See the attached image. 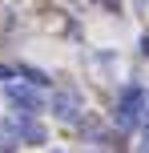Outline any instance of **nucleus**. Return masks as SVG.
<instances>
[{
    "instance_id": "f257e3e1",
    "label": "nucleus",
    "mask_w": 149,
    "mask_h": 153,
    "mask_svg": "<svg viewBox=\"0 0 149 153\" xmlns=\"http://www.w3.org/2000/svg\"><path fill=\"white\" fill-rule=\"evenodd\" d=\"M141 113H145V93L137 89V85H129V89L121 93V105H117V113H113V121H117V129H133V125L141 121Z\"/></svg>"
},
{
    "instance_id": "f03ea898",
    "label": "nucleus",
    "mask_w": 149,
    "mask_h": 153,
    "mask_svg": "<svg viewBox=\"0 0 149 153\" xmlns=\"http://www.w3.org/2000/svg\"><path fill=\"white\" fill-rule=\"evenodd\" d=\"M81 109H85V101H81L77 89L53 93V117H56V121H81Z\"/></svg>"
},
{
    "instance_id": "7ed1b4c3",
    "label": "nucleus",
    "mask_w": 149,
    "mask_h": 153,
    "mask_svg": "<svg viewBox=\"0 0 149 153\" xmlns=\"http://www.w3.org/2000/svg\"><path fill=\"white\" fill-rule=\"evenodd\" d=\"M8 101L20 105L24 113H40V109H44V97H40L36 89H28V85H20V81H8Z\"/></svg>"
},
{
    "instance_id": "20e7f679",
    "label": "nucleus",
    "mask_w": 149,
    "mask_h": 153,
    "mask_svg": "<svg viewBox=\"0 0 149 153\" xmlns=\"http://www.w3.org/2000/svg\"><path fill=\"white\" fill-rule=\"evenodd\" d=\"M16 133H20V141L24 145H44V125L40 121H32V117H20V121H16Z\"/></svg>"
},
{
    "instance_id": "39448f33",
    "label": "nucleus",
    "mask_w": 149,
    "mask_h": 153,
    "mask_svg": "<svg viewBox=\"0 0 149 153\" xmlns=\"http://www.w3.org/2000/svg\"><path fill=\"white\" fill-rule=\"evenodd\" d=\"M20 145V133H16V121H0V153H12Z\"/></svg>"
},
{
    "instance_id": "423d86ee",
    "label": "nucleus",
    "mask_w": 149,
    "mask_h": 153,
    "mask_svg": "<svg viewBox=\"0 0 149 153\" xmlns=\"http://www.w3.org/2000/svg\"><path fill=\"white\" fill-rule=\"evenodd\" d=\"M20 76H28L32 85H48V76L40 73V69H28V65H24V69H20Z\"/></svg>"
},
{
    "instance_id": "0eeeda50",
    "label": "nucleus",
    "mask_w": 149,
    "mask_h": 153,
    "mask_svg": "<svg viewBox=\"0 0 149 153\" xmlns=\"http://www.w3.org/2000/svg\"><path fill=\"white\" fill-rule=\"evenodd\" d=\"M93 4H105L109 12H121V0H93Z\"/></svg>"
},
{
    "instance_id": "6e6552de",
    "label": "nucleus",
    "mask_w": 149,
    "mask_h": 153,
    "mask_svg": "<svg viewBox=\"0 0 149 153\" xmlns=\"http://www.w3.org/2000/svg\"><path fill=\"white\" fill-rule=\"evenodd\" d=\"M0 81H12V69H4V65H0Z\"/></svg>"
},
{
    "instance_id": "1a4fd4ad",
    "label": "nucleus",
    "mask_w": 149,
    "mask_h": 153,
    "mask_svg": "<svg viewBox=\"0 0 149 153\" xmlns=\"http://www.w3.org/2000/svg\"><path fill=\"white\" fill-rule=\"evenodd\" d=\"M141 53L149 56V32H145V36H141Z\"/></svg>"
},
{
    "instance_id": "9d476101",
    "label": "nucleus",
    "mask_w": 149,
    "mask_h": 153,
    "mask_svg": "<svg viewBox=\"0 0 149 153\" xmlns=\"http://www.w3.org/2000/svg\"><path fill=\"white\" fill-rule=\"evenodd\" d=\"M141 153H149V125H145V141H141Z\"/></svg>"
},
{
    "instance_id": "9b49d317",
    "label": "nucleus",
    "mask_w": 149,
    "mask_h": 153,
    "mask_svg": "<svg viewBox=\"0 0 149 153\" xmlns=\"http://www.w3.org/2000/svg\"><path fill=\"white\" fill-rule=\"evenodd\" d=\"M145 109H149V97H145Z\"/></svg>"
},
{
    "instance_id": "f8f14e48",
    "label": "nucleus",
    "mask_w": 149,
    "mask_h": 153,
    "mask_svg": "<svg viewBox=\"0 0 149 153\" xmlns=\"http://www.w3.org/2000/svg\"><path fill=\"white\" fill-rule=\"evenodd\" d=\"M56 153H64V149H56Z\"/></svg>"
}]
</instances>
